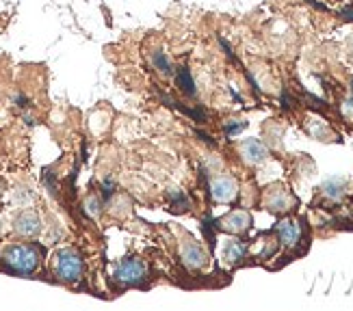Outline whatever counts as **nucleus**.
I'll list each match as a JSON object with an SVG mask.
<instances>
[{"instance_id": "nucleus-1", "label": "nucleus", "mask_w": 353, "mask_h": 311, "mask_svg": "<svg viewBox=\"0 0 353 311\" xmlns=\"http://www.w3.org/2000/svg\"><path fill=\"white\" fill-rule=\"evenodd\" d=\"M39 251L33 244H11L3 251V261L5 266L18 275H30L35 272L39 266Z\"/></svg>"}, {"instance_id": "nucleus-2", "label": "nucleus", "mask_w": 353, "mask_h": 311, "mask_svg": "<svg viewBox=\"0 0 353 311\" xmlns=\"http://www.w3.org/2000/svg\"><path fill=\"white\" fill-rule=\"evenodd\" d=\"M54 275L59 281L74 283L83 277V259L74 248H61L54 255Z\"/></svg>"}, {"instance_id": "nucleus-3", "label": "nucleus", "mask_w": 353, "mask_h": 311, "mask_svg": "<svg viewBox=\"0 0 353 311\" xmlns=\"http://www.w3.org/2000/svg\"><path fill=\"white\" fill-rule=\"evenodd\" d=\"M115 279L121 286H141L145 281V266L141 259L126 257L115 268Z\"/></svg>"}, {"instance_id": "nucleus-4", "label": "nucleus", "mask_w": 353, "mask_h": 311, "mask_svg": "<svg viewBox=\"0 0 353 311\" xmlns=\"http://www.w3.org/2000/svg\"><path fill=\"white\" fill-rule=\"evenodd\" d=\"M210 195L214 201H219V204H228V201H232L239 195V186L234 178H230V175L214 178L210 184Z\"/></svg>"}, {"instance_id": "nucleus-5", "label": "nucleus", "mask_w": 353, "mask_h": 311, "mask_svg": "<svg viewBox=\"0 0 353 311\" xmlns=\"http://www.w3.org/2000/svg\"><path fill=\"white\" fill-rule=\"evenodd\" d=\"M180 255H182V261L187 264L189 268H195V270L204 268L206 264H208V253L197 242H193V240H187V242L182 244Z\"/></svg>"}, {"instance_id": "nucleus-6", "label": "nucleus", "mask_w": 353, "mask_h": 311, "mask_svg": "<svg viewBox=\"0 0 353 311\" xmlns=\"http://www.w3.org/2000/svg\"><path fill=\"white\" fill-rule=\"evenodd\" d=\"M13 229L18 231L20 236H26V238L37 236V233L41 231V219H39V214L33 212V210L22 212V214L18 216V219H15Z\"/></svg>"}, {"instance_id": "nucleus-7", "label": "nucleus", "mask_w": 353, "mask_h": 311, "mask_svg": "<svg viewBox=\"0 0 353 311\" xmlns=\"http://www.w3.org/2000/svg\"><path fill=\"white\" fill-rule=\"evenodd\" d=\"M252 225V216L248 214V212H243V210H239V212H230L225 219H221L219 223H217V227H221V229H225V231H232V233H239V231H245Z\"/></svg>"}, {"instance_id": "nucleus-8", "label": "nucleus", "mask_w": 353, "mask_h": 311, "mask_svg": "<svg viewBox=\"0 0 353 311\" xmlns=\"http://www.w3.org/2000/svg\"><path fill=\"white\" fill-rule=\"evenodd\" d=\"M241 153L250 164H260L267 158V147L258 138H248L245 143H241Z\"/></svg>"}, {"instance_id": "nucleus-9", "label": "nucleus", "mask_w": 353, "mask_h": 311, "mask_svg": "<svg viewBox=\"0 0 353 311\" xmlns=\"http://www.w3.org/2000/svg\"><path fill=\"white\" fill-rule=\"evenodd\" d=\"M275 231H278L280 240L286 244V246H295L301 238V229L295 221H282L278 227H275Z\"/></svg>"}, {"instance_id": "nucleus-10", "label": "nucleus", "mask_w": 353, "mask_h": 311, "mask_svg": "<svg viewBox=\"0 0 353 311\" xmlns=\"http://www.w3.org/2000/svg\"><path fill=\"white\" fill-rule=\"evenodd\" d=\"M174 76H176V85L180 87V91L184 93V96H189V98H195V81H193V76H191V69L189 67H176L174 69Z\"/></svg>"}, {"instance_id": "nucleus-11", "label": "nucleus", "mask_w": 353, "mask_h": 311, "mask_svg": "<svg viewBox=\"0 0 353 311\" xmlns=\"http://www.w3.org/2000/svg\"><path fill=\"white\" fill-rule=\"evenodd\" d=\"M345 191H347V182L343 178H332L323 184V193L334 201H339L345 195Z\"/></svg>"}, {"instance_id": "nucleus-12", "label": "nucleus", "mask_w": 353, "mask_h": 311, "mask_svg": "<svg viewBox=\"0 0 353 311\" xmlns=\"http://www.w3.org/2000/svg\"><path fill=\"white\" fill-rule=\"evenodd\" d=\"M243 255H245V246H243L241 240H228V242H225V246H223V257H225L230 264L239 261Z\"/></svg>"}, {"instance_id": "nucleus-13", "label": "nucleus", "mask_w": 353, "mask_h": 311, "mask_svg": "<svg viewBox=\"0 0 353 311\" xmlns=\"http://www.w3.org/2000/svg\"><path fill=\"white\" fill-rule=\"evenodd\" d=\"M152 63H154V67L165 74V76H174V65H172V61L167 58V54L163 50H157V52H152Z\"/></svg>"}, {"instance_id": "nucleus-14", "label": "nucleus", "mask_w": 353, "mask_h": 311, "mask_svg": "<svg viewBox=\"0 0 353 311\" xmlns=\"http://www.w3.org/2000/svg\"><path fill=\"white\" fill-rule=\"evenodd\" d=\"M170 201L174 210H189V197L180 193V191H172L170 193Z\"/></svg>"}, {"instance_id": "nucleus-15", "label": "nucleus", "mask_w": 353, "mask_h": 311, "mask_svg": "<svg viewBox=\"0 0 353 311\" xmlns=\"http://www.w3.org/2000/svg\"><path fill=\"white\" fill-rule=\"evenodd\" d=\"M286 208H288V197H286L284 193H278V195L269 197V210H273V212H282V210H286Z\"/></svg>"}, {"instance_id": "nucleus-16", "label": "nucleus", "mask_w": 353, "mask_h": 311, "mask_svg": "<svg viewBox=\"0 0 353 311\" xmlns=\"http://www.w3.org/2000/svg\"><path fill=\"white\" fill-rule=\"evenodd\" d=\"M214 227H217V225H212L210 219H206V221L202 223V231H204L206 240L210 242V246H214Z\"/></svg>"}, {"instance_id": "nucleus-17", "label": "nucleus", "mask_w": 353, "mask_h": 311, "mask_svg": "<svg viewBox=\"0 0 353 311\" xmlns=\"http://www.w3.org/2000/svg\"><path fill=\"white\" fill-rule=\"evenodd\" d=\"M100 206H102V201H100L98 197H89V199H87V204H85V208H87V212H89L91 216L100 214Z\"/></svg>"}, {"instance_id": "nucleus-18", "label": "nucleus", "mask_w": 353, "mask_h": 311, "mask_svg": "<svg viewBox=\"0 0 353 311\" xmlns=\"http://www.w3.org/2000/svg\"><path fill=\"white\" fill-rule=\"evenodd\" d=\"M113 191H115V182H113V180H106V182L102 184V197H104V199H111Z\"/></svg>"}, {"instance_id": "nucleus-19", "label": "nucleus", "mask_w": 353, "mask_h": 311, "mask_svg": "<svg viewBox=\"0 0 353 311\" xmlns=\"http://www.w3.org/2000/svg\"><path fill=\"white\" fill-rule=\"evenodd\" d=\"M245 126H248L245 121H241V123H228V126H225V132H228V134H234V132L243 130Z\"/></svg>"}, {"instance_id": "nucleus-20", "label": "nucleus", "mask_w": 353, "mask_h": 311, "mask_svg": "<svg viewBox=\"0 0 353 311\" xmlns=\"http://www.w3.org/2000/svg\"><path fill=\"white\" fill-rule=\"evenodd\" d=\"M343 15H345V20H353V9H345Z\"/></svg>"}]
</instances>
